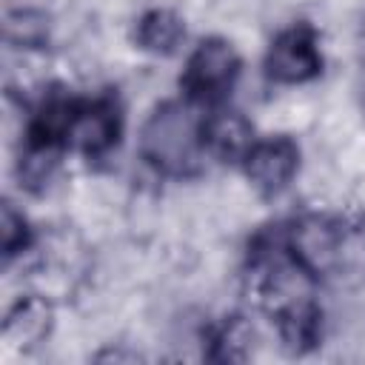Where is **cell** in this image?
<instances>
[{
	"instance_id": "obj_13",
	"label": "cell",
	"mask_w": 365,
	"mask_h": 365,
	"mask_svg": "<svg viewBox=\"0 0 365 365\" xmlns=\"http://www.w3.org/2000/svg\"><path fill=\"white\" fill-rule=\"evenodd\" d=\"M251 342V331H248V325L240 319V317H234L231 322H225V328L220 331V336H217V356H222V359H242L245 356V345Z\"/></svg>"
},
{
	"instance_id": "obj_5",
	"label": "cell",
	"mask_w": 365,
	"mask_h": 365,
	"mask_svg": "<svg viewBox=\"0 0 365 365\" xmlns=\"http://www.w3.org/2000/svg\"><path fill=\"white\" fill-rule=\"evenodd\" d=\"M299 163V151L288 137H274L265 143H254L245 154V171L251 182L262 191H279L288 185Z\"/></svg>"
},
{
	"instance_id": "obj_4",
	"label": "cell",
	"mask_w": 365,
	"mask_h": 365,
	"mask_svg": "<svg viewBox=\"0 0 365 365\" xmlns=\"http://www.w3.org/2000/svg\"><path fill=\"white\" fill-rule=\"evenodd\" d=\"M322 68L319 48L305 29L279 34L268 51V74L279 83H305Z\"/></svg>"
},
{
	"instance_id": "obj_10",
	"label": "cell",
	"mask_w": 365,
	"mask_h": 365,
	"mask_svg": "<svg viewBox=\"0 0 365 365\" xmlns=\"http://www.w3.org/2000/svg\"><path fill=\"white\" fill-rule=\"evenodd\" d=\"M182 23L177 14L165 11V9H157V11H148L140 26H137V43L145 48V51H154V54H168L177 48V43L182 40Z\"/></svg>"
},
{
	"instance_id": "obj_3",
	"label": "cell",
	"mask_w": 365,
	"mask_h": 365,
	"mask_svg": "<svg viewBox=\"0 0 365 365\" xmlns=\"http://www.w3.org/2000/svg\"><path fill=\"white\" fill-rule=\"evenodd\" d=\"M237 71H240L237 51L225 40H202L188 60L182 86L194 97L211 100V97L225 94L234 86Z\"/></svg>"
},
{
	"instance_id": "obj_12",
	"label": "cell",
	"mask_w": 365,
	"mask_h": 365,
	"mask_svg": "<svg viewBox=\"0 0 365 365\" xmlns=\"http://www.w3.org/2000/svg\"><path fill=\"white\" fill-rule=\"evenodd\" d=\"M0 242H3V254L6 257H14L29 242L26 220H23V214H17L11 208V202H6L3 205V214H0Z\"/></svg>"
},
{
	"instance_id": "obj_7",
	"label": "cell",
	"mask_w": 365,
	"mask_h": 365,
	"mask_svg": "<svg viewBox=\"0 0 365 365\" xmlns=\"http://www.w3.org/2000/svg\"><path fill=\"white\" fill-rule=\"evenodd\" d=\"M202 145L220 157H245L254 145V131L242 114L220 111L202 123Z\"/></svg>"
},
{
	"instance_id": "obj_8",
	"label": "cell",
	"mask_w": 365,
	"mask_h": 365,
	"mask_svg": "<svg viewBox=\"0 0 365 365\" xmlns=\"http://www.w3.org/2000/svg\"><path fill=\"white\" fill-rule=\"evenodd\" d=\"M48 328H51V305L40 297H26L9 311L3 322V336L6 342L14 345H34L48 334Z\"/></svg>"
},
{
	"instance_id": "obj_1",
	"label": "cell",
	"mask_w": 365,
	"mask_h": 365,
	"mask_svg": "<svg viewBox=\"0 0 365 365\" xmlns=\"http://www.w3.org/2000/svg\"><path fill=\"white\" fill-rule=\"evenodd\" d=\"M202 143V125L191 117L188 108L177 103L160 106L143 125L140 151L148 163L163 171H182L194 163Z\"/></svg>"
},
{
	"instance_id": "obj_11",
	"label": "cell",
	"mask_w": 365,
	"mask_h": 365,
	"mask_svg": "<svg viewBox=\"0 0 365 365\" xmlns=\"http://www.w3.org/2000/svg\"><path fill=\"white\" fill-rule=\"evenodd\" d=\"M48 37V20L40 11L23 9V11H9L6 14V40L14 46H43Z\"/></svg>"
},
{
	"instance_id": "obj_6",
	"label": "cell",
	"mask_w": 365,
	"mask_h": 365,
	"mask_svg": "<svg viewBox=\"0 0 365 365\" xmlns=\"http://www.w3.org/2000/svg\"><path fill=\"white\" fill-rule=\"evenodd\" d=\"M117 140V114L106 103L94 106H74L68 125H66V143L77 145L80 151L97 154L108 148Z\"/></svg>"
},
{
	"instance_id": "obj_2",
	"label": "cell",
	"mask_w": 365,
	"mask_h": 365,
	"mask_svg": "<svg viewBox=\"0 0 365 365\" xmlns=\"http://www.w3.org/2000/svg\"><path fill=\"white\" fill-rule=\"evenodd\" d=\"M345 228L325 217H305L291 228V257L308 277H325L342 271Z\"/></svg>"
},
{
	"instance_id": "obj_9",
	"label": "cell",
	"mask_w": 365,
	"mask_h": 365,
	"mask_svg": "<svg viewBox=\"0 0 365 365\" xmlns=\"http://www.w3.org/2000/svg\"><path fill=\"white\" fill-rule=\"evenodd\" d=\"M277 322H279L282 339L291 348L302 351V348H308V345L317 342V334H319V311H317V305L308 297H302V299L279 308L277 311Z\"/></svg>"
}]
</instances>
